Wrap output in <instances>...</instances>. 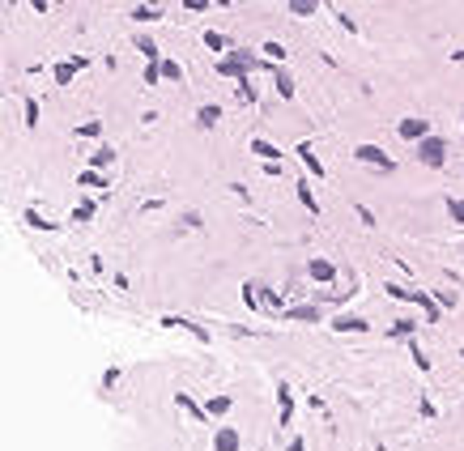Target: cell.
<instances>
[{
    "label": "cell",
    "mask_w": 464,
    "mask_h": 451,
    "mask_svg": "<svg viewBox=\"0 0 464 451\" xmlns=\"http://www.w3.org/2000/svg\"><path fill=\"white\" fill-rule=\"evenodd\" d=\"M290 9H294V13H315V0H294Z\"/></svg>",
    "instance_id": "obj_24"
},
{
    "label": "cell",
    "mask_w": 464,
    "mask_h": 451,
    "mask_svg": "<svg viewBox=\"0 0 464 451\" xmlns=\"http://www.w3.org/2000/svg\"><path fill=\"white\" fill-rule=\"evenodd\" d=\"M205 47H213V52H222V47H226V39H222V34H213V30H209V34H205Z\"/></svg>",
    "instance_id": "obj_19"
},
{
    "label": "cell",
    "mask_w": 464,
    "mask_h": 451,
    "mask_svg": "<svg viewBox=\"0 0 464 451\" xmlns=\"http://www.w3.org/2000/svg\"><path fill=\"white\" fill-rule=\"evenodd\" d=\"M299 200H303L307 209H315V196H311V188H307V183H299Z\"/></svg>",
    "instance_id": "obj_22"
},
{
    "label": "cell",
    "mask_w": 464,
    "mask_h": 451,
    "mask_svg": "<svg viewBox=\"0 0 464 451\" xmlns=\"http://www.w3.org/2000/svg\"><path fill=\"white\" fill-rule=\"evenodd\" d=\"M217 72H226V77H243V81H248V60H243V56L222 60V64H217Z\"/></svg>",
    "instance_id": "obj_5"
},
{
    "label": "cell",
    "mask_w": 464,
    "mask_h": 451,
    "mask_svg": "<svg viewBox=\"0 0 464 451\" xmlns=\"http://www.w3.org/2000/svg\"><path fill=\"white\" fill-rule=\"evenodd\" d=\"M285 451H303V439H294V443H290V447H285Z\"/></svg>",
    "instance_id": "obj_26"
},
{
    "label": "cell",
    "mask_w": 464,
    "mask_h": 451,
    "mask_svg": "<svg viewBox=\"0 0 464 451\" xmlns=\"http://www.w3.org/2000/svg\"><path fill=\"white\" fill-rule=\"evenodd\" d=\"M213 447H217V451H239V434H234V430H217Z\"/></svg>",
    "instance_id": "obj_7"
},
{
    "label": "cell",
    "mask_w": 464,
    "mask_h": 451,
    "mask_svg": "<svg viewBox=\"0 0 464 451\" xmlns=\"http://www.w3.org/2000/svg\"><path fill=\"white\" fill-rule=\"evenodd\" d=\"M299 154H303V162H307V166L315 170V179H320V174H324V166H320V158L311 154V145H299Z\"/></svg>",
    "instance_id": "obj_12"
},
{
    "label": "cell",
    "mask_w": 464,
    "mask_h": 451,
    "mask_svg": "<svg viewBox=\"0 0 464 451\" xmlns=\"http://www.w3.org/2000/svg\"><path fill=\"white\" fill-rule=\"evenodd\" d=\"M277 94H281V98H290V94H294V81H290L285 72H281V77H277Z\"/></svg>",
    "instance_id": "obj_17"
},
{
    "label": "cell",
    "mask_w": 464,
    "mask_h": 451,
    "mask_svg": "<svg viewBox=\"0 0 464 451\" xmlns=\"http://www.w3.org/2000/svg\"><path fill=\"white\" fill-rule=\"evenodd\" d=\"M418 158H422L426 166H443V158H447V145L438 141V137H426V141L418 145Z\"/></svg>",
    "instance_id": "obj_1"
},
{
    "label": "cell",
    "mask_w": 464,
    "mask_h": 451,
    "mask_svg": "<svg viewBox=\"0 0 464 451\" xmlns=\"http://www.w3.org/2000/svg\"><path fill=\"white\" fill-rule=\"evenodd\" d=\"M387 294H392V298H409V303H418V307L426 311V319H434V315H438V307L430 303L426 294H418V290H405V285H387Z\"/></svg>",
    "instance_id": "obj_2"
},
{
    "label": "cell",
    "mask_w": 464,
    "mask_h": 451,
    "mask_svg": "<svg viewBox=\"0 0 464 451\" xmlns=\"http://www.w3.org/2000/svg\"><path fill=\"white\" fill-rule=\"evenodd\" d=\"M452 221H464V200H452Z\"/></svg>",
    "instance_id": "obj_25"
},
{
    "label": "cell",
    "mask_w": 464,
    "mask_h": 451,
    "mask_svg": "<svg viewBox=\"0 0 464 451\" xmlns=\"http://www.w3.org/2000/svg\"><path fill=\"white\" fill-rule=\"evenodd\" d=\"M162 77H170V81H179V77H183V68H179V64H170V60H166V64H162Z\"/></svg>",
    "instance_id": "obj_18"
},
{
    "label": "cell",
    "mask_w": 464,
    "mask_h": 451,
    "mask_svg": "<svg viewBox=\"0 0 464 451\" xmlns=\"http://www.w3.org/2000/svg\"><path fill=\"white\" fill-rule=\"evenodd\" d=\"M137 47H141V52H145V60H150V64H158V43H150V39H141Z\"/></svg>",
    "instance_id": "obj_15"
},
{
    "label": "cell",
    "mask_w": 464,
    "mask_h": 451,
    "mask_svg": "<svg viewBox=\"0 0 464 451\" xmlns=\"http://www.w3.org/2000/svg\"><path fill=\"white\" fill-rule=\"evenodd\" d=\"M332 328H341V332H366L371 323H366V319H358V315H341V319L332 323Z\"/></svg>",
    "instance_id": "obj_6"
},
{
    "label": "cell",
    "mask_w": 464,
    "mask_h": 451,
    "mask_svg": "<svg viewBox=\"0 0 464 451\" xmlns=\"http://www.w3.org/2000/svg\"><path fill=\"white\" fill-rule=\"evenodd\" d=\"M196 119H201V128H213V123L222 119V111H217V107H201V115H196Z\"/></svg>",
    "instance_id": "obj_14"
},
{
    "label": "cell",
    "mask_w": 464,
    "mask_h": 451,
    "mask_svg": "<svg viewBox=\"0 0 464 451\" xmlns=\"http://www.w3.org/2000/svg\"><path fill=\"white\" fill-rule=\"evenodd\" d=\"M77 68H81V60H68V64H60V68H56V81H60V86H68Z\"/></svg>",
    "instance_id": "obj_10"
},
{
    "label": "cell",
    "mask_w": 464,
    "mask_h": 451,
    "mask_svg": "<svg viewBox=\"0 0 464 451\" xmlns=\"http://www.w3.org/2000/svg\"><path fill=\"white\" fill-rule=\"evenodd\" d=\"M285 319H320V307H290Z\"/></svg>",
    "instance_id": "obj_11"
},
{
    "label": "cell",
    "mask_w": 464,
    "mask_h": 451,
    "mask_svg": "<svg viewBox=\"0 0 464 451\" xmlns=\"http://www.w3.org/2000/svg\"><path fill=\"white\" fill-rule=\"evenodd\" d=\"M111 158H115L111 149H94V154H90V162H94V166H111Z\"/></svg>",
    "instance_id": "obj_16"
},
{
    "label": "cell",
    "mask_w": 464,
    "mask_h": 451,
    "mask_svg": "<svg viewBox=\"0 0 464 451\" xmlns=\"http://www.w3.org/2000/svg\"><path fill=\"white\" fill-rule=\"evenodd\" d=\"M252 154H260L264 162H277V158H281V149H273L268 141H252Z\"/></svg>",
    "instance_id": "obj_8"
},
{
    "label": "cell",
    "mask_w": 464,
    "mask_h": 451,
    "mask_svg": "<svg viewBox=\"0 0 464 451\" xmlns=\"http://www.w3.org/2000/svg\"><path fill=\"white\" fill-rule=\"evenodd\" d=\"M311 277L315 281H332V264L328 260H311Z\"/></svg>",
    "instance_id": "obj_9"
},
{
    "label": "cell",
    "mask_w": 464,
    "mask_h": 451,
    "mask_svg": "<svg viewBox=\"0 0 464 451\" xmlns=\"http://www.w3.org/2000/svg\"><path fill=\"white\" fill-rule=\"evenodd\" d=\"M26 123H30V128H34V123H39V103H34V98H30V103H26Z\"/></svg>",
    "instance_id": "obj_23"
},
{
    "label": "cell",
    "mask_w": 464,
    "mask_h": 451,
    "mask_svg": "<svg viewBox=\"0 0 464 451\" xmlns=\"http://www.w3.org/2000/svg\"><path fill=\"white\" fill-rule=\"evenodd\" d=\"M396 132H401L405 141H418V137L426 141V119H401V128H396Z\"/></svg>",
    "instance_id": "obj_4"
},
{
    "label": "cell",
    "mask_w": 464,
    "mask_h": 451,
    "mask_svg": "<svg viewBox=\"0 0 464 451\" xmlns=\"http://www.w3.org/2000/svg\"><path fill=\"white\" fill-rule=\"evenodd\" d=\"M277 405H281V425H290V388H277Z\"/></svg>",
    "instance_id": "obj_13"
},
{
    "label": "cell",
    "mask_w": 464,
    "mask_h": 451,
    "mask_svg": "<svg viewBox=\"0 0 464 451\" xmlns=\"http://www.w3.org/2000/svg\"><path fill=\"white\" fill-rule=\"evenodd\" d=\"M358 158H362V162H371V166H383V170H392V158H387L379 145H358Z\"/></svg>",
    "instance_id": "obj_3"
},
{
    "label": "cell",
    "mask_w": 464,
    "mask_h": 451,
    "mask_svg": "<svg viewBox=\"0 0 464 451\" xmlns=\"http://www.w3.org/2000/svg\"><path fill=\"white\" fill-rule=\"evenodd\" d=\"M409 332H413L409 319H396V323H392V337H409Z\"/></svg>",
    "instance_id": "obj_20"
},
{
    "label": "cell",
    "mask_w": 464,
    "mask_h": 451,
    "mask_svg": "<svg viewBox=\"0 0 464 451\" xmlns=\"http://www.w3.org/2000/svg\"><path fill=\"white\" fill-rule=\"evenodd\" d=\"M230 409V400L226 396H217V400H209V413H226Z\"/></svg>",
    "instance_id": "obj_21"
}]
</instances>
